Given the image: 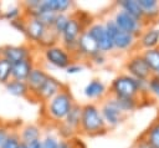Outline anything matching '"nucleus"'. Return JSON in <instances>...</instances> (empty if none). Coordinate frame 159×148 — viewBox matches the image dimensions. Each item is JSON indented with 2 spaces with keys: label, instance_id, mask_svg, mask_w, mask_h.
<instances>
[{
  "label": "nucleus",
  "instance_id": "f257e3e1",
  "mask_svg": "<svg viewBox=\"0 0 159 148\" xmlns=\"http://www.w3.org/2000/svg\"><path fill=\"white\" fill-rule=\"evenodd\" d=\"M75 104L73 97L68 90L63 88L60 93H57L53 98H51L47 103H45V111L47 118L53 122L61 123L71 111L72 106Z\"/></svg>",
  "mask_w": 159,
  "mask_h": 148
},
{
  "label": "nucleus",
  "instance_id": "f03ea898",
  "mask_svg": "<svg viewBox=\"0 0 159 148\" xmlns=\"http://www.w3.org/2000/svg\"><path fill=\"white\" fill-rule=\"evenodd\" d=\"M107 128L99 107L94 103H86L82 106V116L80 129L87 136H96L104 132Z\"/></svg>",
  "mask_w": 159,
  "mask_h": 148
},
{
  "label": "nucleus",
  "instance_id": "7ed1b4c3",
  "mask_svg": "<svg viewBox=\"0 0 159 148\" xmlns=\"http://www.w3.org/2000/svg\"><path fill=\"white\" fill-rule=\"evenodd\" d=\"M109 93L111 96L119 98H138L140 96L138 80L133 78L128 73L119 75L112 81Z\"/></svg>",
  "mask_w": 159,
  "mask_h": 148
},
{
  "label": "nucleus",
  "instance_id": "20e7f679",
  "mask_svg": "<svg viewBox=\"0 0 159 148\" xmlns=\"http://www.w3.org/2000/svg\"><path fill=\"white\" fill-rule=\"evenodd\" d=\"M84 30L86 27L83 25V21L78 16L76 15L70 16L68 24L60 39H61V45L72 55V57L77 52V40Z\"/></svg>",
  "mask_w": 159,
  "mask_h": 148
},
{
  "label": "nucleus",
  "instance_id": "39448f33",
  "mask_svg": "<svg viewBox=\"0 0 159 148\" xmlns=\"http://www.w3.org/2000/svg\"><path fill=\"white\" fill-rule=\"evenodd\" d=\"M104 25H106V27H107V30H108V32L113 40L114 49L120 50V51H127V50H130L133 47V45L135 44V40H137V36L128 34V32L123 31L122 29H119L113 19L106 20Z\"/></svg>",
  "mask_w": 159,
  "mask_h": 148
},
{
  "label": "nucleus",
  "instance_id": "423d86ee",
  "mask_svg": "<svg viewBox=\"0 0 159 148\" xmlns=\"http://www.w3.org/2000/svg\"><path fill=\"white\" fill-rule=\"evenodd\" d=\"M43 58L47 63L52 65L57 68H67L72 63V55L62 46V45H52L48 47H45L43 50Z\"/></svg>",
  "mask_w": 159,
  "mask_h": 148
},
{
  "label": "nucleus",
  "instance_id": "0eeeda50",
  "mask_svg": "<svg viewBox=\"0 0 159 148\" xmlns=\"http://www.w3.org/2000/svg\"><path fill=\"white\" fill-rule=\"evenodd\" d=\"M86 30L91 34V36L96 40L99 51L103 53L111 52L114 50V45H113V40L104 25V22H94L91 24L88 27H86Z\"/></svg>",
  "mask_w": 159,
  "mask_h": 148
},
{
  "label": "nucleus",
  "instance_id": "6e6552de",
  "mask_svg": "<svg viewBox=\"0 0 159 148\" xmlns=\"http://www.w3.org/2000/svg\"><path fill=\"white\" fill-rule=\"evenodd\" d=\"M113 20H114V22L117 24V26L119 29H122L123 31H125L128 34H132L137 37L143 32L144 25H145L144 21L135 19L134 16L129 15L128 12H125L123 10H118L114 14Z\"/></svg>",
  "mask_w": 159,
  "mask_h": 148
},
{
  "label": "nucleus",
  "instance_id": "1a4fd4ad",
  "mask_svg": "<svg viewBox=\"0 0 159 148\" xmlns=\"http://www.w3.org/2000/svg\"><path fill=\"white\" fill-rule=\"evenodd\" d=\"M125 70L129 76L138 80H149L153 76L149 66L147 65L142 55H134L129 57L125 62Z\"/></svg>",
  "mask_w": 159,
  "mask_h": 148
},
{
  "label": "nucleus",
  "instance_id": "9d476101",
  "mask_svg": "<svg viewBox=\"0 0 159 148\" xmlns=\"http://www.w3.org/2000/svg\"><path fill=\"white\" fill-rule=\"evenodd\" d=\"M99 111L107 127H116L124 118V113L117 107L112 96L108 97L106 101H103L102 106L99 107Z\"/></svg>",
  "mask_w": 159,
  "mask_h": 148
},
{
  "label": "nucleus",
  "instance_id": "9b49d317",
  "mask_svg": "<svg viewBox=\"0 0 159 148\" xmlns=\"http://www.w3.org/2000/svg\"><path fill=\"white\" fill-rule=\"evenodd\" d=\"M0 56L6 58L12 65L29 57H32L31 49L27 45H5L0 47Z\"/></svg>",
  "mask_w": 159,
  "mask_h": 148
},
{
  "label": "nucleus",
  "instance_id": "f8f14e48",
  "mask_svg": "<svg viewBox=\"0 0 159 148\" xmlns=\"http://www.w3.org/2000/svg\"><path fill=\"white\" fill-rule=\"evenodd\" d=\"M47 31H48V27H46L43 24H41L37 19L31 17V16H25V31H24V34L26 35V37L29 40L41 45Z\"/></svg>",
  "mask_w": 159,
  "mask_h": 148
},
{
  "label": "nucleus",
  "instance_id": "ddd939ff",
  "mask_svg": "<svg viewBox=\"0 0 159 148\" xmlns=\"http://www.w3.org/2000/svg\"><path fill=\"white\" fill-rule=\"evenodd\" d=\"M99 51V47L96 42V40L91 36V34L84 30L81 36L77 40V55L78 57H83V58H91L94 55H97Z\"/></svg>",
  "mask_w": 159,
  "mask_h": 148
},
{
  "label": "nucleus",
  "instance_id": "4468645a",
  "mask_svg": "<svg viewBox=\"0 0 159 148\" xmlns=\"http://www.w3.org/2000/svg\"><path fill=\"white\" fill-rule=\"evenodd\" d=\"M63 85L56 80L52 76H48V78L46 80V82L42 85V87L32 96L34 98H36L37 101H41L43 103H47L51 98H53L57 93H60L63 90Z\"/></svg>",
  "mask_w": 159,
  "mask_h": 148
},
{
  "label": "nucleus",
  "instance_id": "2eb2a0df",
  "mask_svg": "<svg viewBox=\"0 0 159 148\" xmlns=\"http://www.w3.org/2000/svg\"><path fill=\"white\" fill-rule=\"evenodd\" d=\"M48 76L50 75L43 68H41L39 66H35L32 68V71L30 72V75H29V77L26 80V83L29 86V90H30V95L31 96H34L42 87V85L46 82V80L48 78Z\"/></svg>",
  "mask_w": 159,
  "mask_h": 148
},
{
  "label": "nucleus",
  "instance_id": "dca6fc26",
  "mask_svg": "<svg viewBox=\"0 0 159 148\" xmlns=\"http://www.w3.org/2000/svg\"><path fill=\"white\" fill-rule=\"evenodd\" d=\"M139 45L144 50L159 49V27L144 29L139 35Z\"/></svg>",
  "mask_w": 159,
  "mask_h": 148
},
{
  "label": "nucleus",
  "instance_id": "f3484780",
  "mask_svg": "<svg viewBox=\"0 0 159 148\" xmlns=\"http://www.w3.org/2000/svg\"><path fill=\"white\" fill-rule=\"evenodd\" d=\"M34 67H35V65H34L32 57H29L26 60H22L20 62L14 63L12 70H11V80L26 81Z\"/></svg>",
  "mask_w": 159,
  "mask_h": 148
},
{
  "label": "nucleus",
  "instance_id": "a211bd4d",
  "mask_svg": "<svg viewBox=\"0 0 159 148\" xmlns=\"http://www.w3.org/2000/svg\"><path fill=\"white\" fill-rule=\"evenodd\" d=\"M107 93V87L99 78L91 80L83 88V95L89 99H98L103 98V96Z\"/></svg>",
  "mask_w": 159,
  "mask_h": 148
},
{
  "label": "nucleus",
  "instance_id": "6ab92c4d",
  "mask_svg": "<svg viewBox=\"0 0 159 148\" xmlns=\"http://www.w3.org/2000/svg\"><path fill=\"white\" fill-rule=\"evenodd\" d=\"M72 5L71 0H41V7L55 14H67Z\"/></svg>",
  "mask_w": 159,
  "mask_h": 148
},
{
  "label": "nucleus",
  "instance_id": "aec40b11",
  "mask_svg": "<svg viewBox=\"0 0 159 148\" xmlns=\"http://www.w3.org/2000/svg\"><path fill=\"white\" fill-rule=\"evenodd\" d=\"M117 6L119 7V10H123L135 19L144 21V14L138 0H119L117 1Z\"/></svg>",
  "mask_w": 159,
  "mask_h": 148
},
{
  "label": "nucleus",
  "instance_id": "412c9836",
  "mask_svg": "<svg viewBox=\"0 0 159 148\" xmlns=\"http://www.w3.org/2000/svg\"><path fill=\"white\" fill-rule=\"evenodd\" d=\"M81 116H82V106L78 103H75L72 106L71 111L68 112V114L66 116V118L63 119V122H61V123H63L72 131L77 132L80 129V124H81Z\"/></svg>",
  "mask_w": 159,
  "mask_h": 148
},
{
  "label": "nucleus",
  "instance_id": "4be33fe9",
  "mask_svg": "<svg viewBox=\"0 0 159 148\" xmlns=\"http://www.w3.org/2000/svg\"><path fill=\"white\" fill-rule=\"evenodd\" d=\"M20 141L22 143H29L36 139H41V128L36 124H25L19 131Z\"/></svg>",
  "mask_w": 159,
  "mask_h": 148
},
{
  "label": "nucleus",
  "instance_id": "5701e85b",
  "mask_svg": "<svg viewBox=\"0 0 159 148\" xmlns=\"http://www.w3.org/2000/svg\"><path fill=\"white\" fill-rule=\"evenodd\" d=\"M6 91L15 96V97H27L30 96V90L26 83V81H16V80H10L6 85Z\"/></svg>",
  "mask_w": 159,
  "mask_h": 148
},
{
  "label": "nucleus",
  "instance_id": "b1692460",
  "mask_svg": "<svg viewBox=\"0 0 159 148\" xmlns=\"http://www.w3.org/2000/svg\"><path fill=\"white\" fill-rule=\"evenodd\" d=\"M145 20H153L159 16V1L157 0H138Z\"/></svg>",
  "mask_w": 159,
  "mask_h": 148
},
{
  "label": "nucleus",
  "instance_id": "393cba45",
  "mask_svg": "<svg viewBox=\"0 0 159 148\" xmlns=\"http://www.w3.org/2000/svg\"><path fill=\"white\" fill-rule=\"evenodd\" d=\"M142 56L145 60L147 65L149 66L153 76H158L159 77V49L144 50Z\"/></svg>",
  "mask_w": 159,
  "mask_h": 148
},
{
  "label": "nucleus",
  "instance_id": "a878e982",
  "mask_svg": "<svg viewBox=\"0 0 159 148\" xmlns=\"http://www.w3.org/2000/svg\"><path fill=\"white\" fill-rule=\"evenodd\" d=\"M112 98H113L114 103L117 104V107L124 114L129 113V112H133L139 104L138 98H119V97H114V96H112Z\"/></svg>",
  "mask_w": 159,
  "mask_h": 148
},
{
  "label": "nucleus",
  "instance_id": "bb28decb",
  "mask_svg": "<svg viewBox=\"0 0 159 148\" xmlns=\"http://www.w3.org/2000/svg\"><path fill=\"white\" fill-rule=\"evenodd\" d=\"M143 137L153 146V148H159V119L149 126Z\"/></svg>",
  "mask_w": 159,
  "mask_h": 148
},
{
  "label": "nucleus",
  "instance_id": "cd10ccee",
  "mask_svg": "<svg viewBox=\"0 0 159 148\" xmlns=\"http://www.w3.org/2000/svg\"><path fill=\"white\" fill-rule=\"evenodd\" d=\"M68 20H70V15L68 14H57L55 20H53V24L51 26L52 31L58 36L61 37L62 32L65 31L67 24H68Z\"/></svg>",
  "mask_w": 159,
  "mask_h": 148
},
{
  "label": "nucleus",
  "instance_id": "c85d7f7f",
  "mask_svg": "<svg viewBox=\"0 0 159 148\" xmlns=\"http://www.w3.org/2000/svg\"><path fill=\"white\" fill-rule=\"evenodd\" d=\"M21 17H24V9H22L21 5L20 6L19 5H12L9 9L2 10L1 19H5V20H7L10 22H14V21H16V20H19Z\"/></svg>",
  "mask_w": 159,
  "mask_h": 148
},
{
  "label": "nucleus",
  "instance_id": "c756f323",
  "mask_svg": "<svg viewBox=\"0 0 159 148\" xmlns=\"http://www.w3.org/2000/svg\"><path fill=\"white\" fill-rule=\"evenodd\" d=\"M11 70L12 63L0 56V83L6 85L11 80Z\"/></svg>",
  "mask_w": 159,
  "mask_h": 148
},
{
  "label": "nucleus",
  "instance_id": "7c9ffc66",
  "mask_svg": "<svg viewBox=\"0 0 159 148\" xmlns=\"http://www.w3.org/2000/svg\"><path fill=\"white\" fill-rule=\"evenodd\" d=\"M21 144L20 141V136L17 131H10V134L7 136L6 141L4 142V144L0 148H19Z\"/></svg>",
  "mask_w": 159,
  "mask_h": 148
},
{
  "label": "nucleus",
  "instance_id": "2f4dec72",
  "mask_svg": "<svg viewBox=\"0 0 159 148\" xmlns=\"http://www.w3.org/2000/svg\"><path fill=\"white\" fill-rule=\"evenodd\" d=\"M148 93L159 99V77L152 76L148 80Z\"/></svg>",
  "mask_w": 159,
  "mask_h": 148
},
{
  "label": "nucleus",
  "instance_id": "473e14b6",
  "mask_svg": "<svg viewBox=\"0 0 159 148\" xmlns=\"http://www.w3.org/2000/svg\"><path fill=\"white\" fill-rule=\"evenodd\" d=\"M60 139L53 134H46L41 138V148H57Z\"/></svg>",
  "mask_w": 159,
  "mask_h": 148
},
{
  "label": "nucleus",
  "instance_id": "72a5a7b5",
  "mask_svg": "<svg viewBox=\"0 0 159 148\" xmlns=\"http://www.w3.org/2000/svg\"><path fill=\"white\" fill-rule=\"evenodd\" d=\"M83 71V66L80 65V63H76V62H72L67 68H66V73L67 75H76V73H80Z\"/></svg>",
  "mask_w": 159,
  "mask_h": 148
},
{
  "label": "nucleus",
  "instance_id": "f704fd0d",
  "mask_svg": "<svg viewBox=\"0 0 159 148\" xmlns=\"http://www.w3.org/2000/svg\"><path fill=\"white\" fill-rule=\"evenodd\" d=\"M91 62L93 65H97V66H102L104 62H106V57H104V53L103 52H98L97 55H94L93 57H91Z\"/></svg>",
  "mask_w": 159,
  "mask_h": 148
},
{
  "label": "nucleus",
  "instance_id": "c9c22d12",
  "mask_svg": "<svg viewBox=\"0 0 159 148\" xmlns=\"http://www.w3.org/2000/svg\"><path fill=\"white\" fill-rule=\"evenodd\" d=\"M57 148H75L73 147V141L72 139H63L61 138L58 142V147Z\"/></svg>",
  "mask_w": 159,
  "mask_h": 148
},
{
  "label": "nucleus",
  "instance_id": "e433bc0d",
  "mask_svg": "<svg viewBox=\"0 0 159 148\" xmlns=\"http://www.w3.org/2000/svg\"><path fill=\"white\" fill-rule=\"evenodd\" d=\"M135 147H137V148H153V146H152L144 137H142L140 139H138Z\"/></svg>",
  "mask_w": 159,
  "mask_h": 148
},
{
  "label": "nucleus",
  "instance_id": "4c0bfd02",
  "mask_svg": "<svg viewBox=\"0 0 159 148\" xmlns=\"http://www.w3.org/2000/svg\"><path fill=\"white\" fill-rule=\"evenodd\" d=\"M26 148H41V139H36L29 143H24Z\"/></svg>",
  "mask_w": 159,
  "mask_h": 148
},
{
  "label": "nucleus",
  "instance_id": "58836bf2",
  "mask_svg": "<svg viewBox=\"0 0 159 148\" xmlns=\"http://www.w3.org/2000/svg\"><path fill=\"white\" fill-rule=\"evenodd\" d=\"M19 148H26V147H25V144L21 142V144H20V147H19Z\"/></svg>",
  "mask_w": 159,
  "mask_h": 148
},
{
  "label": "nucleus",
  "instance_id": "ea45409f",
  "mask_svg": "<svg viewBox=\"0 0 159 148\" xmlns=\"http://www.w3.org/2000/svg\"><path fill=\"white\" fill-rule=\"evenodd\" d=\"M1 15H2V7H1V4H0V17H1Z\"/></svg>",
  "mask_w": 159,
  "mask_h": 148
}]
</instances>
